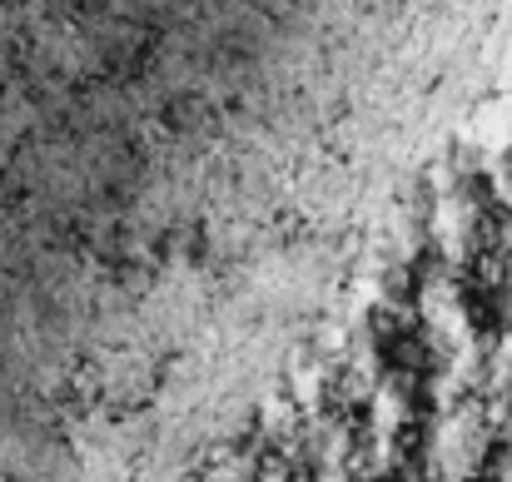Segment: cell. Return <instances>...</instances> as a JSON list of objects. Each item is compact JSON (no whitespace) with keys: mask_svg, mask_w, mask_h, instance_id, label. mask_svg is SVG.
Instances as JSON below:
<instances>
[{"mask_svg":"<svg viewBox=\"0 0 512 482\" xmlns=\"http://www.w3.org/2000/svg\"><path fill=\"white\" fill-rule=\"evenodd\" d=\"M483 448H488V428H483V418H478V408H458V413H448L443 418V428H438V443H433V458H438V473H468L478 458H483Z\"/></svg>","mask_w":512,"mask_h":482,"instance_id":"obj_1","label":"cell"},{"mask_svg":"<svg viewBox=\"0 0 512 482\" xmlns=\"http://www.w3.org/2000/svg\"><path fill=\"white\" fill-rule=\"evenodd\" d=\"M473 145L488 150V155L512 150V95H493V100L478 105V115H473Z\"/></svg>","mask_w":512,"mask_h":482,"instance_id":"obj_4","label":"cell"},{"mask_svg":"<svg viewBox=\"0 0 512 482\" xmlns=\"http://www.w3.org/2000/svg\"><path fill=\"white\" fill-rule=\"evenodd\" d=\"M418 314H423L428 333H433L438 343H448V348H463V343H473V328H468L463 294H458L448 279H433V284H423V294H418Z\"/></svg>","mask_w":512,"mask_h":482,"instance_id":"obj_2","label":"cell"},{"mask_svg":"<svg viewBox=\"0 0 512 482\" xmlns=\"http://www.w3.org/2000/svg\"><path fill=\"white\" fill-rule=\"evenodd\" d=\"M433 244L448 254V259H468V244H473V229H478V204L473 194L463 189H443L438 204H433Z\"/></svg>","mask_w":512,"mask_h":482,"instance_id":"obj_3","label":"cell"},{"mask_svg":"<svg viewBox=\"0 0 512 482\" xmlns=\"http://www.w3.org/2000/svg\"><path fill=\"white\" fill-rule=\"evenodd\" d=\"M319 398H324V368H319V363H304V368H294V403H304V408H319Z\"/></svg>","mask_w":512,"mask_h":482,"instance_id":"obj_6","label":"cell"},{"mask_svg":"<svg viewBox=\"0 0 512 482\" xmlns=\"http://www.w3.org/2000/svg\"><path fill=\"white\" fill-rule=\"evenodd\" d=\"M408 393L398 388V383H378L373 388V428L378 433H393V428H403L408 423Z\"/></svg>","mask_w":512,"mask_h":482,"instance_id":"obj_5","label":"cell"},{"mask_svg":"<svg viewBox=\"0 0 512 482\" xmlns=\"http://www.w3.org/2000/svg\"><path fill=\"white\" fill-rule=\"evenodd\" d=\"M498 194H503V204L512 209V164L503 169V174H498Z\"/></svg>","mask_w":512,"mask_h":482,"instance_id":"obj_7","label":"cell"}]
</instances>
